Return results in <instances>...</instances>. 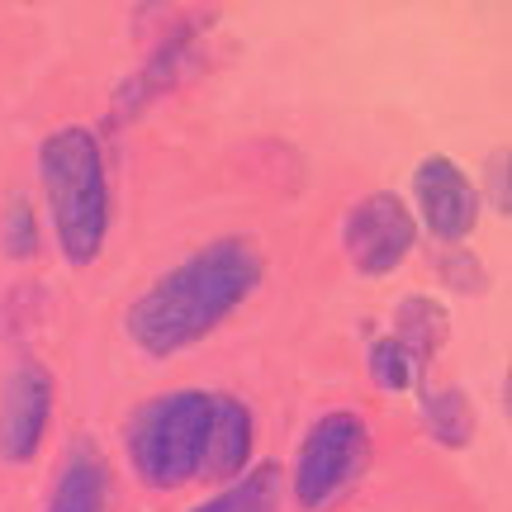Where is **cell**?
<instances>
[{
	"mask_svg": "<svg viewBox=\"0 0 512 512\" xmlns=\"http://www.w3.org/2000/svg\"><path fill=\"white\" fill-rule=\"evenodd\" d=\"M266 275V252L247 233H223L181 256L124 309L128 342L147 361H171L247 304Z\"/></svg>",
	"mask_w": 512,
	"mask_h": 512,
	"instance_id": "1",
	"label": "cell"
},
{
	"mask_svg": "<svg viewBox=\"0 0 512 512\" xmlns=\"http://www.w3.org/2000/svg\"><path fill=\"white\" fill-rule=\"evenodd\" d=\"M38 190L48 204L57 252L72 271L100 261L110 238V166L100 133L86 124H62L38 143Z\"/></svg>",
	"mask_w": 512,
	"mask_h": 512,
	"instance_id": "2",
	"label": "cell"
},
{
	"mask_svg": "<svg viewBox=\"0 0 512 512\" xmlns=\"http://www.w3.org/2000/svg\"><path fill=\"white\" fill-rule=\"evenodd\" d=\"M214 418L209 389H166L143 399L124 422V456L128 470L147 489H181L200 475L204 441Z\"/></svg>",
	"mask_w": 512,
	"mask_h": 512,
	"instance_id": "3",
	"label": "cell"
},
{
	"mask_svg": "<svg viewBox=\"0 0 512 512\" xmlns=\"http://www.w3.org/2000/svg\"><path fill=\"white\" fill-rule=\"evenodd\" d=\"M370 470V427L356 408H332L313 422L299 456H294V498L304 512H323L347 494L351 484H361Z\"/></svg>",
	"mask_w": 512,
	"mask_h": 512,
	"instance_id": "4",
	"label": "cell"
},
{
	"mask_svg": "<svg viewBox=\"0 0 512 512\" xmlns=\"http://www.w3.org/2000/svg\"><path fill=\"white\" fill-rule=\"evenodd\" d=\"M209 29L214 15H185L166 29L152 53L138 62V72H128L114 91L110 105V124H133L143 110H152L162 95L181 91L185 81H195L204 72V48H209Z\"/></svg>",
	"mask_w": 512,
	"mask_h": 512,
	"instance_id": "5",
	"label": "cell"
},
{
	"mask_svg": "<svg viewBox=\"0 0 512 512\" xmlns=\"http://www.w3.org/2000/svg\"><path fill=\"white\" fill-rule=\"evenodd\" d=\"M413 247H418V219H413L408 200L394 190H370L342 219V252H347L351 271L366 280L399 271Z\"/></svg>",
	"mask_w": 512,
	"mask_h": 512,
	"instance_id": "6",
	"label": "cell"
},
{
	"mask_svg": "<svg viewBox=\"0 0 512 512\" xmlns=\"http://www.w3.org/2000/svg\"><path fill=\"white\" fill-rule=\"evenodd\" d=\"M413 219L441 247H460L479 223V185L446 152H432L413 166Z\"/></svg>",
	"mask_w": 512,
	"mask_h": 512,
	"instance_id": "7",
	"label": "cell"
},
{
	"mask_svg": "<svg viewBox=\"0 0 512 512\" xmlns=\"http://www.w3.org/2000/svg\"><path fill=\"white\" fill-rule=\"evenodd\" d=\"M53 375L38 361H19L0 380V460L29 465L43 451L48 422H53Z\"/></svg>",
	"mask_w": 512,
	"mask_h": 512,
	"instance_id": "8",
	"label": "cell"
},
{
	"mask_svg": "<svg viewBox=\"0 0 512 512\" xmlns=\"http://www.w3.org/2000/svg\"><path fill=\"white\" fill-rule=\"evenodd\" d=\"M256 456V418L238 394H214V418H209V441H204L200 475L209 484H233L252 470Z\"/></svg>",
	"mask_w": 512,
	"mask_h": 512,
	"instance_id": "9",
	"label": "cell"
},
{
	"mask_svg": "<svg viewBox=\"0 0 512 512\" xmlns=\"http://www.w3.org/2000/svg\"><path fill=\"white\" fill-rule=\"evenodd\" d=\"M110 503V460L95 441H72L57 465L48 512H105Z\"/></svg>",
	"mask_w": 512,
	"mask_h": 512,
	"instance_id": "10",
	"label": "cell"
},
{
	"mask_svg": "<svg viewBox=\"0 0 512 512\" xmlns=\"http://www.w3.org/2000/svg\"><path fill=\"white\" fill-rule=\"evenodd\" d=\"M418 366H432L441 356V347L451 342V313L432 294H403L394 309V332H389Z\"/></svg>",
	"mask_w": 512,
	"mask_h": 512,
	"instance_id": "11",
	"label": "cell"
},
{
	"mask_svg": "<svg viewBox=\"0 0 512 512\" xmlns=\"http://www.w3.org/2000/svg\"><path fill=\"white\" fill-rule=\"evenodd\" d=\"M422 432L446 446V451H465L479 432V413H475V399L456 389V384H437V389H422Z\"/></svg>",
	"mask_w": 512,
	"mask_h": 512,
	"instance_id": "12",
	"label": "cell"
},
{
	"mask_svg": "<svg viewBox=\"0 0 512 512\" xmlns=\"http://www.w3.org/2000/svg\"><path fill=\"white\" fill-rule=\"evenodd\" d=\"M280 494H285V470L266 460V465H252L242 479L223 484L214 498H204L185 512H280Z\"/></svg>",
	"mask_w": 512,
	"mask_h": 512,
	"instance_id": "13",
	"label": "cell"
},
{
	"mask_svg": "<svg viewBox=\"0 0 512 512\" xmlns=\"http://www.w3.org/2000/svg\"><path fill=\"white\" fill-rule=\"evenodd\" d=\"M366 370H370V380H375V389H384V394H408L422 375V366L399 347V342H394V337H389V332L370 342Z\"/></svg>",
	"mask_w": 512,
	"mask_h": 512,
	"instance_id": "14",
	"label": "cell"
},
{
	"mask_svg": "<svg viewBox=\"0 0 512 512\" xmlns=\"http://www.w3.org/2000/svg\"><path fill=\"white\" fill-rule=\"evenodd\" d=\"M38 247H43V233H38V214L29 195H10L5 209H0V252L10 261H34Z\"/></svg>",
	"mask_w": 512,
	"mask_h": 512,
	"instance_id": "15",
	"label": "cell"
},
{
	"mask_svg": "<svg viewBox=\"0 0 512 512\" xmlns=\"http://www.w3.org/2000/svg\"><path fill=\"white\" fill-rule=\"evenodd\" d=\"M437 275L460 294H484L489 290V271H484V261H479L465 242H460V247H441L437 252Z\"/></svg>",
	"mask_w": 512,
	"mask_h": 512,
	"instance_id": "16",
	"label": "cell"
},
{
	"mask_svg": "<svg viewBox=\"0 0 512 512\" xmlns=\"http://www.w3.org/2000/svg\"><path fill=\"white\" fill-rule=\"evenodd\" d=\"M508 190H512V176H508V152H494V157H489V200H494V209L503 214V219L512 214Z\"/></svg>",
	"mask_w": 512,
	"mask_h": 512,
	"instance_id": "17",
	"label": "cell"
}]
</instances>
